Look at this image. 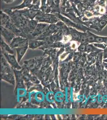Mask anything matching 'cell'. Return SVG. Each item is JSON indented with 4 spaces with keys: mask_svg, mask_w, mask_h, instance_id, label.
<instances>
[{
    "mask_svg": "<svg viewBox=\"0 0 107 120\" xmlns=\"http://www.w3.org/2000/svg\"><path fill=\"white\" fill-rule=\"evenodd\" d=\"M11 48H18L23 46H28L29 42L26 38L20 37H15L10 44Z\"/></svg>",
    "mask_w": 107,
    "mask_h": 120,
    "instance_id": "2",
    "label": "cell"
},
{
    "mask_svg": "<svg viewBox=\"0 0 107 120\" xmlns=\"http://www.w3.org/2000/svg\"><path fill=\"white\" fill-rule=\"evenodd\" d=\"M100 12H103V11H104V10H103V8H101L100 10Z\"/></svg>",
    "mask_w": 107,
    "mask_h": 120,
    "instance_id": "17",
    "label": "cell"
},
{
    "mask_svg": "<svg viewBox=\"0 0 107 120\" xmlns=\"http://www.w3.org/2000/svg\"><path fill=\"white\" fill-rule=\"evenodd\" d=\"M1 34L9 44L15 37V34L3 26H1Z\"/></svg>",
    "mask_w": 107,
    "mask_h": 120,
    "instance_id": "3",
    "label": "cell"
},
{
    "mask_svg": "<svg viewBox=\"0 0 107 120\" xmlns=\"http://www.w3.org/2000/svg\"><path fill=\"white\" fill-rule=\"evenodd\" d=\"M80 42L82 44H84L86 42L87 40V37L85 34H84L80 33Z\"/></svg>",
    "mask_w": 107,
    "mask_h": 120,
    "instance_id": "9",
    "label": "cell"
},
{
    "mask_svg": "<svg viewBox=\"0 0 107 120\" xmlns=\"http://www.w3.org/2000/svg\"><path fill=\"white\" fill-rule=\"evenodd\" d=\"M44 41L38 40H31L29 42V47L31 49H36L45 44Z\"/></svg>",
    "mask_w": 107,
    "mask_h": 120,
    "instance_id": "7",
    "label": "cell"
},
{
    "mask_svg": "<svg viewBox=\"0 0 107 120\" xmlns=\"http://www.w3.org/2000/svg\"><path fill=\"white\" fill-rule=\"evenodd\" d=\"M28 49V46H23L16 48V53H17V61L19 63L22 58L26 53V50Z\"/></svg>",
    "mask_w": 107,
    "mask_h": 120,
    "instance_id": "6",
    "label": "cell"
},
{
    "mask_svg": "<svg viewBox=\"0 0 107 120\" xmlns=\"http://www.w3.org/2000/svg\"><path fill=\"white\" fill-rule=\"evenodd\" d=\"M96 49H94L92 45H88L86 46V51L88 52H93L95 51Z\"/></svg>",
    "mask_w": 107,
    "mask_h": 120,
    "instance_id": "12",
    "label": "cell"
},
{
    "mask_svg": "<svg viewBox=\"0 0 107 120\" xmlns=\"http://www.w3.org/2000/svg\"><path fill=\"white\" fill-rule=\"evenodd\" d=\"M35 18L37 21L42 22L54 24L58 22L57 17L56 15L51 14H44L42 12H39Z\"/></svg>",
    "mask_w": 107,
    "mask_h": 120,
    "instance_id": "1",
    "label": "cell"
},
{
    "mask_svg": "<svg viewBox=\"0 0 107 120\" xmlns=\"http://www.w3.org/2000/svg\"><path fill=\"white\" fill-rule=\"evenodd\" d=\"M86 46L84 44H81L79 46L78 49L80 52H85L86 51Z\"/></svg>",
    "mask_w": 107,
    "mask_h": 120,
    "instance_id": "10",
    "label": "cell"
},
{
    "mask_svg": "<svg viewBox=\"0 0 107 120\" xmlns=\"http://www.w3.org/2000/svg\"><path fill=\"white\" fill-rule=\"evenodd\" d=\"M49 25L45 23H38L35 29L33 32L32 34L34 36L39 35L44 32Z\"/></svg>",
    "mask_w": 107,
    "mask_h": 120,
    "instance_id": "5",
    "label": "cell"
},
{
    "mask_svg": "<svg viewBox=\"0 0 107 120\" xmlns=\"http://www.w3.org/2000/svg\"><path fill=\"white\" fill-rule=\"evenodd\" d=\"M96 41L98 42H103L104 41V39L102 37H98V38H96Z\"/></svg>",
    "mask_w": 107,
    "mask_h": 120,
    "instance_id": "15",
    "label": "cell"
},
{
    "mask_svg": "<svg viewBox=\"0 0 107 120\" xmlns=\"http://www.w3.org/2000/svg\"><path fill=\"white\" fill-rule=\"evenodd\" d=\"M95 38H96L94 35L89 33L88 34V37H87V41H88L89 42H92L93 41H94Z\"/></svg>",
    "mask_w": 107,
    "mask_h": 120,
    "instance_id": "11",
    "label": "cell"
},
{
    "mask_svg": "<svg viewBox=\"0 0 107 120\" xmlns=\"http://www.w3.org/2000/svg\"><path fill=\"white\" fill-rule=\"evenodd\" d=\"M4 55L8 63L12 66V67L17 70L21 69V67H20L18 64V61H17L16 58L14 55L12 54L11 55V54L7 52H4Z\"/></svg>",
    "mask_w": 107,
    "mask_h": 120,
    "instance_id": "4",
    "label": "cell"
},
{
    "mask_svg": "<svg viewBox=\"0 0 107 120\" xmlns=\"http://www.w3.org/2000/svg\"><path fill=\"white\" fill-rule=\"evenodd\" d=\"M1 46L2 49L3 51H5V52L9 53L13 55V51L12 49H11V47H10L7 44L4 42L3 39L1 38Z\"/></svg>",
    "mask_w": 107,
    "mask_h": 120,
    "instance_id": "8",
    "label": "cell"
},
{
    "mask_svg": "<svg viewBox=\"0 0 107 120\" xmlns=\"http://www.w3.org/2000/svg\"><path fill=\"white\" fill-rule=\"evenodd\" d=\"M79 57H80V55L78 53H76L74 56V60L76 61V60H77Z\"/></svg>",
    "mask_w": 107,
    "mask_h": 120,
    "instance_id": "14",
    "label": "cell"
},
{
    "mask_svg": "<svg viewBox=\"0 0 107 120\" xmlns=\"http://www.w3.org/2000/svg\"><path fill=\"white\" fill-rule=\"evenodd\" d=\"M3 1H4V2H5V3H11L14 0H3Z\"/></svg>",
    "mask_w": 107,
    "mask_h": 120,
    "instance_id": "16",
    "label": "cell"
},
{
    "mask_svg": "<svg viewBox=\"0 0 107 120\" xmlns=\"http://www.w3.org/2000/svg\"><path fill=\"white\" fill-rule=\"evenodd\" d=\"M30 80L33 82L36 83V84H38L40 82L39 81H38L35 76H32L31 78H30Z\"/></svg>",
    "mask_w": 107,
    "mask_h": 120,
    "instance_id": "13",
    "label": "cell"
}]
</instances>
